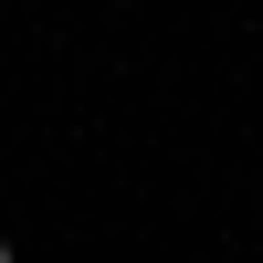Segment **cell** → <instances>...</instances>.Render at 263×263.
<instances>
[{
	"label": "cell",
	"instance_id": "1",
	"mask_svg": "<svg viewBox=\"0 0 263 263\" xmlns=\"http://www.w3.org/2000/svg\"><path fill=\"white\" fill-rule=\"evenodd\" d=\"M0 263H21V253H11V242H0Z\"/></svg>",
	"mask_w": 263,
	"mask_h": 263
}]
</instances>
